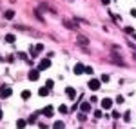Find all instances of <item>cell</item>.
<instances>
[{
  "instance_id": "cell-1",
  "label": "cell",
  "mask_w": 136,
  "mask_h": 129,
  "mask_svg": "<svg viewBox=\"0 0 136 129\" xmlns=\"http://www.w3.org/2000/svg\"><path fill=\"white\" fill-rule=\"evenodd\" d=\"M11 95H13V89L9 86H2L0 87V98H9Z\"/></svg>"
},
{
  "instance_id": "cell-2",
  "label": "cell",
  "mask_w": 136,
  "mask_h": 129,
  "mask_svg": "<svg viewBox=\"0 0 136 129\" xmlns=\"http://www.w3.org/2000/svg\"><path fill=\"white\" fill-rule=\"evenodd\" d=\"M100 86H102V82H100V80H96V78H93L89 84H87V87H89L91 91H98Z\"/></svg>"
},
{
  "instance_id": "cell-3",
  "label": "cell",
  "mask_w": 136,
  "mask_h": 129,
  "mask_svg": "<svg viewBox=\"0 0 136 129\" xmlns=\"http://www.w3.org/2000/svg\"><path fill=\"white\" fill-rule=\"evenodd\" d=\"M27 78L31 80V82H36L38 78H40V73H38V69H31L27 73Z\"/></svg>"
},
{
  "instance_id": "cell-4",
  "label": "cell",
  "mask_w": 136,
  "mask_h": 129,
  "mask_svg": "<svg viewBox=\"0 0 136 129\" xmlns=\"http://www.w3.org/2000/svg\"><path fill=\"white\" fill-rule=\"evenodd\" d=\"M100 104H102V109H111L112 107V100L111 98H103Z\"/></svg>"
},
{
  "instance_id": "cell-5",
  "label": "cell",
  "mask_w": 136,
  "mask_h": 129,
  "mask_svg": "<svg viewBox=\"0 0 136 129\" xmlns=\"http://www.w3.org/2000/svg\"><path fill=\"white\" fill-rule=\"evenodd\" d=\"M49 66H51V60H47V58H45V60H42V62H40L38 69H40V71H44V69H47Z\"/></svg>"
},
{
  "instance_id": "cell-6",
  "label": "cell",
  "mask_w": 136,
  "mask_h": 129,
  "mask_svg": "<svg viewBox=\"0 0 136 129\" xmlns=\"http://www.w3.org/2000/svg\"><path fill=\"white\" fill-rule=\"evenodd\" d=\"M83 69H85V66L76 64V66H74V75H83Z\"/></svg>"
},
{
  "instance_id": "cell-7",
  "label": "cell",
  "mask_w": 136,
  "mask_h": 129,
  "mask_svg": "<svg viewBox=\"0 0 136 129\" xmlns=\"http://www.w3.org/2000/svg\"><path fill=\"white\" fill-rule=\"evenodd\" d=\"M65 95L69 96L71 100H74V98H76V91H74L73 87H67V89H65Z\"/></svg>"
},
{
  "instance_id": "cell-8",
  "label": "cell",
  "mask_w": 136,
  "mask_h": 129,
  "mask_svg": "<svg viewBox=\"0 0 136 129\" xmlns=\"http://www.w3.org/2000/svg\"><path fill=\"white\" fill-rule=\"evenodd\" d=\"M80 109H82V113H89L91 111V104L89 102H82V104H80Z\"/></svg>"
},
{
  "instance_id": "cell-9",
  "label": "cell",
  "mask_w": 136,
  "mask_h": 129,
  "mask_svg": "<svg viewBox=\"0 0 136 129\" xmlns=\"http://www.w3.org/2000/svg\"><path fill=\"white\" fill-rule=\"evenodd\" d=\"M4 18H6V20H13V18H15V11H11V9L6 11L4 13Z\"/></svg>"
},
{
  "instance_id": "cell-10",
  "label": "cell",
  "mask_w": 136,
  "mask_h": 129,
  "mask_svg": "<svg viewBox=\"0 0 136 129\" xmlns=\"http://www.w3.org/2000/svg\"><path fill=\"white\" fill-rule=\"evenodd\" d=\"M15 40H17V38H15V35H13V33L6 35V42H7V44H15Z\"/></svg>"
},
{
  "instance_id": "cell-11",
  "label": "cell",
  "mask_w": 136,
  "mask_h": 129,
  "mask_svg": "<svg viewBox=\"0 0 136 129\" xmlns=\"http://www.w3.org/2000/svg\"><path fill=\"white\" fill-rule=\"evenodd\" d=\"M44 115L45 117H53V105H47V107L44 109Z\"/></svg>"
},
{
  "instance_id": "cell-12",
  "label": "cell",
  "mask_w": 136,
  "mask_h": 129,
  "mask_svg": "<svg viewBox=\"0 0 136 129\" xmlns=\"http://www.w3.org/2000/svg\"><path fill=\"white\" fill-rule=\"evenodd\" d=\"M38 95H40V96H47V95H49V89H47V87H40V89H38Z\"/></svg>"
},
{
  "instance_id": "cell-13",
  "label": "cell",
  "mask_w": 136,
  "mask_h": 129,
  "mask_svg": "<svg viewBox=\"0 0 136 129\" xmlns=\"http://www.w3.org/2000/svg\"><path fill=\"white\" fill-rule=\"evenodd\" d=\"M20 96H22V100H27V98H31V91H27V89H24Z\"/></svg>"
},
{
  "instance_id": "cell-14",
  "label": "cell",
  "mask_w": 136,
  "mask_h": 129,
  "mask_svg": "<svg viewBox=\"0 0 136 129\" xmlns=\"http://www.w3.org/2000/svg\"><path fill=\"white\" fill-rule=\"evenodd\" d=\"M53 129H65V124H64V122H54Z\"/></svg>"
},
{
  "instance_id": "cell-15",
  "label": "cell",
  "mask_w": 136,
  "mask_h": 129,
  "mask_svg": "<svg viewBox=\"0 0 136 129\" xmlns=\"http://www.w3.org/2000/svg\"><path fill=\"white\" fill-rule=\"evenodd\" d=\"M78 42L82 44V46H85V44H89V38H85V37H82V35H78Z\"/></svg>"
},
{
  "instance_id": "cell-16",
  "label": "cell",
  "mask_w": 136,
  "mask_h": 129,
  "mask_svg": "<svg viewBox=\"0 0 136 129\" xmlns=\"http://www.w3.org/2000/svg\"><path fill=\"white\" fill-rule=\"evenodd\" d=\"M25 124H27V120H22V118H20V120L17 122V127H18V129H24Z\"/></svg>"
},
{
  "instance_id": "cell-17",
  "label": "cell",
  "mask_w": 136,
  "mask_h": 129,
  "mask_svg": "<svg viewBox=\"0 0 136 129\" xmlns=\"http://www.w3.org/2000/svg\"><path fill=\"white\" fill-rule=\"evenodd\" d=\"M64 24H65V27H69V29H76V25H74V24H71L69 20H65Z\"/></svg>"
},
{
  "instance_id": "cell-18",
  "label": "cell",
  "mask_w": 136,
  "mask_h": 129,
  "mask_svg": "<svg viewBox=\"0 0 136 129\" xmlns=\"http://www.w3.org/2000/svg\"><path fill=\"white\" fill-rule=\"evenodd\" d=\"M83 73H87V75H93V67H91V66H85V69H83Z\"/></svg>"
},
{
  "instance_id": "cell-19",
  "label": "cell",
  "mask_w": 136,
  "mask_h": 129,
  "mask_svg": "<svg viewBox=\"0 0 136 129\" xmlns=\"http://www.w3.org/2000/svg\"><path fill=\"white\" fill-rule=\"evenodd\" d=\"M53 86H54V82H53V80H47V82H45V87H47V89H51Z\"/></svg>"
},
{
  "instance_id": "cell-20",
  "label": "cell",
  "mask_w": 136,
  "mask_h": 129,
  "mask_svg": "<svg viewBox=\"0 0 136 129\" xmlns=\"http://www.w3.org/2000/svg\"><path fill=\"white\" fill-rule=\"evenodd\" d=\"M95 117H96V118H102V117H103V113L100 111V109H96V111H95Z\"/></svg>"
},
{
  "instance_id": "cell-21",
  "label": "cell",
  "mask_w": 136,
  "mask_h": 129,
  "mask_svg": "<svg viewBox=\"0 0 136 129\" xmlns=\"http://www.w3.org/2000/svg\"><path fill=\"white\" fill-rule=\"evenodd\" d=\"M35 122H36V117H35V115H33V117H29V118H27V124H35Z\"/></svg>"
},
{
  "instance_id": "cell-22",
  "label": "cell",
  "mask_w": 136,
  "mask_h": 129,
  "mask_svg": "<svg viewBox=\"0 0 136 129\" xmlns=\"http://www.w3.org/2000/svg\"><path fill=\"white\" fill-rule=\"evenodd\" d=\"M100 82H109V75H102V78H100Z\"/></svg>"
},
{
  "instance_id": "cell-23",
  "label": "cell",
  "mask_w": 136,
  "mask_h": 129,
  "mask_svg": "<svg viewBox=\"0 0 136 129\" xmlns=\"http://www.w3.org/2000/svg\"><path fill=\"white\" fill-rule=\"evenodd\" d=\"M78 120H80V122L85 120V113H80V115H78Z\"/></svg>"
},
{
  "instance_id": "cell-24",
  "label": "cell",
  "mask_w": 136,
  "mask_h": 129,
  "mask_svg": "<svg viewBox=\"0 0 136 129\" xmlns=\"http://www.w3.org/2000/svg\"><path fill=\"white\" fill-rule=\"evenodd\" d=\"M124 118H125V122H129V120H131V111H127V113H125V117H124Z\"/></svg>"
},
{
  "instance_id": "cell-25",
  "label": "cell",
  "mask_w": 136,
  "mask_h": 129,
  "mask_svg": "<svg viewBox=\"0 0 136 129\" xmlns=\"http://www.w3.org/2000/svg\"><path fill=\"white\" fill-rule=\"evenodd\" d=\"M112 118H114V120H118V118H120V113H118V111H112Z\"/></svg>"
},
{
  "instance_id": "cell-26",
  "label": "cell",
  "mask_w": 136,
  "mask_h": 129,
  "mask_svg": "<svg viewBox=\"0 0 136 129\" xmlns=\"http://www.w3.org/2000/svg\"><path fill=\"white\" fill-rule=\"evenodd\" d=\"M58 111H60V113H67V107H65V105H60V107H58Z\"/></svg>"
},
{
  "instance_id": "cell-27",
  "label": "cell",
  "mask_w": 136,
  "mask_h": 129,
  "mask_svg": "<svg viewBox=\"0 0 136 129\" xmlns=\"http://www.w3.org/2000/svg\"><path fill=\"white\" fill-rule=\"evenodd\" d=\"M116 104H124V96H116Z\"/></svg>"
},
{
  "instance_id": "cell-28",
  "label": "cell",
  "mask_w": 136,
  "mask_h": 129,
  "mask_svg": "<svg viewBox=\"0 0 136 129\" xmlns=\"http://www.w3.org/2000/svg\"><path fill=\"white\" fill-rule=\"evenodd\" d=\"M18 56H20L22 60H27V55H25V53H18Z\"/></svg>"
},
{
  "instance_id": "cell-29",
  "label": "cell",
  "mask_w": 136,
  "mask_h": 129,
  "mask_svg": "<svg viewBox=\"0 0 136 129\" xmlns=\"http://www.w3.org/2000/svg\"><path fill=\"white\" fill-rule=\"evenodd\" d=\"M38 127H40V129H47V125H45L44 122H40V124H38Z\"/></svg>"
},
{
  "instance_id": "cell-30",
  "label": "cell",
  "mask_w": 136,
  "mask_h": 129,
  "mask_svg": "<svg viewBox=\"0 0 136 129\" xmlns=\"http://www.w3.org/2000/svg\"><path fill=\"white\" fill-rule=\"evenodd\" d=\"M131 17H134V18H136V9H131Z\"/></svg>"
},
{
  "instance_id": "cell-31",
  "label": "cell",
  "mask_w": 136,
  "mask_h": 129,
  "mask_svg": "<svg viewBox=\"0 0 136 129\" xmlns=\"http://www.w3.org/2000/svg\"><path fill=\"white\" fill-rule=\"evenodd\" d=\"M109 2H111V0H102V4H103V6H107Z\"/></svg>"
},
{
  "instance_id": "cell-32",
  "label": "cell",
  "mask_w": 136,
  "mask_h": 129,
  "mask_svg": "<svg viewBox=\"0 0 136 129\" xmlns=\"http://www.w3.org/2000/svg\"><path fill=\"white\" fill-rule=\"evenodd\" d=\"M2 118H4V113H2V109H0V120H2Z\"/></svg>"
},
{
  "instance_id": "cell-33",
  "label": "cell",
  "mask_w": 136,
  "mask_h": 129,
  "mask_svg": "<svg viewBox=\"0 0 136 129\" xmlns=\"http://www.w3.org/2000/svg\"><path fill=\"white\" fill-rule=\"evenodd\" d=\"M0 60H2V56H0Z\"/></svg>"
}]
</instances>
